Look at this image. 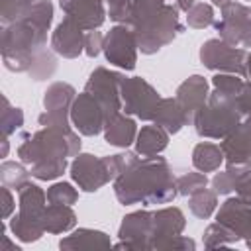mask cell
<instances>
[{
	"mask_svg": "<svg viewBox=\"0 0 251 251\" xmlns=\"http://www.w3.org/2000/svg\"><path fill=\"white\" fill-rule=\"evenodd\" d=\"M114 196L122 206L169 204L178 194L176 176L165 157H139L135 165L112 180Z\"/></svg>",
	"mask_w": 251,
	"mask_h": 251,
	"instance_id": "obj_1",
	"label": "cell"
},
{
	"mask_svg": "<svg viewBox=\"0 0 251 251\" xmlns=\"http://www.w3.org/2000/svg\"><path fill=\"white\" fill-rule=\"evenodd\" d=\"M178 8L165 0H131L129 25L137 39V49L143 55H153L182 33Z\"/></svg>",
	"mask_w": 251,
	"mask_h": 251,
	"instance_id": "obj_2",
	"label": "cell"
},
{
	"mask_svg": "<svg viewBox=\"0 0 251 251\" xmlns=\"http://www.w3.org/2000/svg\"><path fill=\"white\" fill-rule=\"evenodd\" d=\"M82 141L73 126H41L35 133H22L18 157L24 165L31 167L43 161H61L76 157Z\"/></svg>",
	"mask_w": 251,
	"mask_h": 251,
	"instance_id": "obj_3",
	"label": "cell"
},
{
	"mask_svg": "<svg viewBox=\"0 0 251 251\" xmlns=\"http://www.w3.org/2000/svg\"><path fill=\"white\" fill-rule=\"evenodd\" d=\"M47 31L35 24L20 18L8 25H2L0 53L2 63L12 73H29L35 55L45 49Z\"/></svg>",
	"mask_w": 251,
	"mask_h": 251,
	"instance_id": "obj_4",
	"label": "cell"
},
{
	"mask_svg": "<svg viewBox=\"0 0 251 251\" xmlns=\"http://www.w3.org/2000/svg\"><path fill=\"white\" fill-rule=\"evenodd\" d=\"M47 208V192L35 182L27 180L18 188V214H12L8 227L16 239L24 243H33L41 239L43 226L41 218Z\"/></svg>",
	"mask_w": 251,
	"mask_h": 251,
	"instance_id": "obj_5",
	"label": "cell"
},
{
	"mask_svg": "<svg viewBox=\"0 0 251 251\" xmlns=\"http://www.w3.org/2000/svg\"><path fill=\"white\" fill-rule=\"evenodd\" d=\"M241 120L235 98L212 88L206 106L196 114L192 126L204 139H224L241 124Z\"/></svg>",
	"mask_w": 251,
	"mask_h": 251,
	"instance_id": "obj_6",
	"label": "cell"
},
{
	"mask_svg": "<svg viewBox=\"0 0 251 251\" xmlns=\"http://www.w3.org/2000/svg\"><path fill=\"white\" fill-rule=\"evenodd\" d=\"M120 94H122V112L135 116L143 122H153L155 110L163 98L157 92V88L141 76H124Z\"/></svg>",
	"mask_w": 251,
	"mask_h": 251,
	"instance_id": "obj_7",
	"label": "cell"
},
{
	"mask_svg": "<svg viewBox=\"0 0 251 251\" xmlns=\"http://www.w3.org/2000/svg\"><path fill=\"white\" fill-rule=\"evenodd\" d=\"M245 59H247V51L243 47L229 45L220 37L208 39L200 47V63L216 73L245 76Z\"/></svg>",
	"mask_w": 251,
	"mask_h": 251,
	"instance_id": "obj_8",
	"label": "cell"
},
{
	"mask_svg": "<svg viewBox=\"0 0 251 251\" xmlns=\"http://www.w3.org/2000/svg\"><path fill=\"white\" fill-rule=\"evenodd\" d=\"M126 75L118 73V71H110L106 67H96L90 75L88 80L84 84V90L88 94H92L98 104L104 110L106 120H110L112 116L122 112V94H120V86Z\"/></svg>",
	"mask_w": 251,
	"mask_h": 251,
	"instance_id": "obj_9",
	"label": "cell"
},
{
	"mask_svg": "<svg viewBox=\"0 0 251 251\" xmlns=\"http://www.w3.org/2000/svg\"><path fill=\"white\" fill-rule=\"evenodd\" d=\"M220 12V20L214 22L220 39L235 47H251V6L231 2Z\"/></svg>",
	"mask_w": 251,
	"mask_h": 251,
	"instance_id": "obj_10",
	"label": "cell"
},
{
	"mask_svg": "<svg viewBox=\"0 0 251 251\" xmlns=\"http://www.w3.org/2000/svg\"><path fill=\"white\" fill-rule=\"evenodd\" d=\"M137 39L129 25L116 24L104 35V57L110 65L122 71H133L137 65Z\"/></svg>",
	"mask_w": 251,
	"mask_h": 251,
	"instance_id": "obj_11",
	"label": "cell"
},
{
	"mask_svg": "<svg viewBox=\"0 0 251 251\" xmlns=\"http://www.w3.org/2000/svg\"><path fill=\"white\" fill-rule=\"evenodd\" d=\"M76 98L73 84L57 80L51 82L43 92V112L39 114V126H73L71 124V106Z\"/></svg>",
	"mask_w": 251,
	"mask_h": 251,
	"instance_id": "obj_12",
	"label": "cell"
},
{
	"mask_svg": "<svg viewBox=\"0 0 251 251\" xmlns=\"http://www.w3.org/2000/svg\"><path fill=\"white\" fill-rule=\"evenodd\" d=\"M220 147L224 151L226 171L241 176L251 171V126L241 122L231 133L220 139Z\"/></svg>",
	"mask_w": 251,
	"mask_h": 251,
	"instance_id": "obj_13",
	"label": "cell"
},
{
	"mask_svg": "<svg viewBox=\"0 0 251 251\" xmlns=\"http://www.w3.org/2000/svg\"><path fill=\"white\" fill-rule=\"evenodd\" d=\"M71 178L84 192H96L112 180V175L106 167L104 157H96L92 153H78L71 165Z\"/></svg>",
	"mask_w": 251,
	"mask_h": 251,
	"instance_id": "obj_14",
	"label": "cell"
},
{
	"mask_svg": "<svg viewBox=\"0 0 251 251\" xmlns=\"http://www.w3.org/2000/svg\"><path fill=\"white\" fill-rule=\"evenodd\" d=\"M151 224L153 212L135 210L122 218L118 227L120 241L114 245L116 249H151Z\"/></svg>",
	"mask_w": 251,
	"mask_h": 251,
	"instance_id": "obj_15",
	"label": "cell"
},
{
	"mask_svg": "<svg viewBox=\"0 0 251 251\" xmlns=\"http://www.w3.org/2000/svg\"><path fill=\"white\" fill-rule=\"evenodd\" d=\"M71 124L80 135L86 137H94L100 131H104V124H106L104 110L98 104V100L86 90L76 94L71 106Z\"/></svg>",
	"mask_w": 251,
	"mask_h": 251,
	"instance_id": "obj_16",
	"label": "cell"
},
{
	"mask_svg": "<svg viewBox=\"0 0 251 251\" xmlns=\"http://www.w3.org/2000/svg\"><path fill=\"white\" fill-rule=\"evenodd\" d=\"M208 96H210V84L202 75H190L176 86L175 98L182 108L188 126H192L196 114L206 106Z\"/></svg>",
	"mask_w": 251,
	"mask_h": 251,
	"instance_id": "obj_17",
	"label": "cell"
},
{
	"mask_svg": "<svg viewBox=\"0 0 251 251\" xmlns=\"http://www.w3.org/2000/svg\"><path fill=\"white\" fill-rule=\"evenodd\" d=\"M59 6L65 12V18L75 22L84 31L102 27L108 16L104 0H59Z\"/></svg>",
	"mask_w": 251,
	"mask_h": 251,
	"instance_id": "obj_18",
	"label": "cell"
},
{
	"mask_svg": "<svg viewBox=\"0 0 251 251\" xmlns=\"http://www.w3.org/2000/svg\"><path fill=\"white\" fill-rule=\"evenodd\" d=\"M216 222L227 226L239 237V241L251 239V204L239 196L227 198L224 204H220L216 210Z\"/></svg>",
	"mask_w": 251,
	"mask_h": 251,
	"instance_id": "obj_19",
	"label": "cell"
},
{
	"mask_svg": "<svg viewBox=\"0 0 251 251\" xmlns=\"http://www.w3.org/2000/svg\"><path fill=\"white\" fill-rule=\"evenodd\" d=\"M84 29L65 18L51 33V49L63 59H76L84 51Z\"/></svg>",
	"mask_w": 251,
	"mask_h": 251,
	"instance_id": "obj_20",
	"label": "cell"
},
{
	"mask_svg": "<svg viewBox=\"0 0 251 251\" xmlns=\"http://www.w3.org/2000/svg\"><path fill=\"white\" fill-rule=\"evenodd\" d=\"M184 226H186V218L180 208L176 206L157 208L153 212V224H151V249H155L159 241L182 233Z\"/></svg>",
	"mask_w": 251,
	"mask_h": 251,
	"instance_id": "obj_21",
	"label": "cell"
},
{
	"mask_svg": "<svg viewBox=\"0 0 251 251\" xmlns=\"http://www.w3.org/2000/svg\"><path fill=\"white\" fill-rule=\"evenodd\" d=\"M137 131L139 129H137L135 120L126 112H120V114L112 116L110 120H106V124H104V141L108 145L127 149L131 143H135Z\"/></svg>",
	"mask_w": 251,
	"mask_h": 251,
	"instance_id": "obj_22",
	"label": "cell"
},
{
	"mask_svg": "<svg viewBox=\"0 0 251 251\" xmlns=\"http://www.w3.org/2000/svg\"><path fill=\"white\" fill-rule=\"evenodd\" d=\"M61 249H104L112 247V239L106 231L92 229V227H78L73 229L69 235L59 239Z\"/></svg>",
	"mask_w": 251,
	"mask_h": 251,
	"instance_id": "obj_23",
	"label": "cell"
},
{
	"mask_svg": "<svg viewBox=\"0 0 251 251\" xmlns=\"http://www.w3.org/2000/svg\"><path fill=\"white\" fill-rule=\"evenodd\" d=\"M41 226L45 233H67L73 231L76 226V214L73 210V206H65V204H49L43 212L41 218Z\"/></svg>",
	"mask_w": 251,
	"mask_h": 251,
	"instance_id": "obj_24",
	"label": "cell"
},
{
	"mask_svg": "<svg viewBox=\"0 0 251 251\" xmlns=\"http://www.w3.org/2000/svg\"><path fill=\"white\" fill-rule=\"evenodd\" d=\"M153 124L161 126L169 135H175L178 133L186 124V116L182 112V108L178 106L176 98H161L157 110H155V116H153Z\"/></svg>",
	"mask_w": 251,
	"mask_h": 251,
	"instance_id": "obj_25",
	"label": "cell"
},
{
	"mask_svg": "<svg viewBox=\"0 0 251 251\" xmlns=\"http://www.w3.org/2000/svg\"><path fill=\"white\" fill-rule=\"evenodd\" d=\"M169 133L157 126V124H151V126H143L139 131H137V137H135V151L141 155V157H151V155H159L167 149L169 145Z\"/></svg>",
	"mask_w": 251,
	"mask_h": 251,
	"instance_id": "obj_26",
	"label": "cell"
},
{
	"mask_svg": "<svg viewBox=\"0 0 251 251\" xmlns=\"http://www.w3.org/2000/svg\"><path fill=\"white\" fill-rule=\"evenodd\" d=\"M224 165V151L218 143L200 141L192 149V167L200 173H214Z\"/></svg>",
	"mask_w": 251,
	"mask_h": 251,
	"instance_id": "obj_27",
	"label": "cell"
},
{
	"mask_svg": "<svg viewBox=\"0 0 251 251\" xmlns=\"http://www.w3.org/2000/svg\"><path fill=\"white\" fill-rule=\"evenodd\" d=\"M202 241H204L206 249H220V247H231L233 243L239 241V237L227 226H224L220 222H214L204 229Z\"/></svg>",
	"mask_w": 251,
	"mask_h": 251,
	"instance_id": "obj_28",
	"label": "cell"
},
{
	"mask_svg": "<svg viewBox=\"0 0 251 251\" xmlns=\"http://www.w3.org/2000/svg\"><path fill=\"white\" fill-rule=\"evenodd\" d=\"M188 208L196 218L208 220L218 210V194L210 188H202L188 196Z\"/></svg>",
	"mask_w": 251,
	"mask_h": 251,
	"instance_id": "obj_29",
	"label": "cell"
},
{
	"mask_svg": "<svg viewBox=\"0 0 251 251\" xmlns=\"http://www.w3.org/2000/svg\"><path fill=\"white\" fill-rule=\"evenodd\" d=\"M31 173L27 169V165H24L22 161H2L0 165V180H2V186H8V188H18L22 184H25L29 180Z\"/></svg>",
	"mask_w": 251,
	"mask_h": 251,
	"instance_id": "obj_30",
	"label": "cell"
},
{
	"mask_svg": "<svg viewBox=\"0 0 251 251\" xmlns=\"http://www.w3.org/2000/svg\"><path fill=\"white\" fill-rule=\"evenodd\" d=\"M2 104H4V108H2V116H0V129H2V137H10L18 129H22L24 112H22V108L10 106L6 96H2Z\"/></svg>",
	"mask_w": 251,
	"mask_h": 251,
	"instance_id": "obj_31",
	"label": "cell"
},
{
	"mask_svg": "<svg viewBox=\"0 0 251 251\" xmlns=\"http://www.w3.org/2000/svg\"><path fill=\"white\" fill-rule=\"evenodd\" d=\"M214 22H216L214 6L208 2H196L186 12V25L192 29H204L208 25H214Z\"/></svg>",
	"mask_w": 251,
	"mask_h": 251,
	"instance_id": "obj_32",
	"label": "cell"
},
{
	"mask_svg": "<svg viewBox=\"0 0 251 251\" xmlns=\"http://www.w3.org/2000/svg\"><path fill=\"white\" fill-rule=\"evenodd\" d=\"M55 69H57L55 55L51 51H47V49H41L35 55V59H33V65L29 69V75H31L33 80H45V78H51L53 76Z\"/></svg>",
	"mask_w": 251,
	"mask_h": 251,
	"instance_id": "obj_33",
	"label": "cell"
},
{
	"mask_svg": "<svg viewBox=\"0 0 251 251\" xmlns=\"http://www.w3.org/2000/svg\"><path fill=\"white\" fill-rule=\"evenodd\" d=\"M69 167V159H61V161H43V163H35L29 167V173L33 178L37 180H55L59 178Z\"/></svg>",
	"mask_w": 251,
	"mask_h": 251,
	"instance_id": "obj_34",
	"label": "cell"
},
{
	"mask_svg": "<svg viewBox=\"0 0 251 251\" xmlns=\"http://www.w3.org/2000/svg\"><path fill=\"white\" fill-rule=\"evenodd\" d=\"M210 184L206 173H200V171H190V173H184L180 176H176V190L180 196H190L202 188H206Z\"/></svg>",
	"mask_w": 251,
	"mask_h": 251,
	"instance_id": "obj_35",
	"label": "cell"
},
{
	"mask_svg": "<svg viewBox=\"0 0 251 251\" xmlns=\"http://www.w3.org/2000/svg\"><path fill=\"white\" fill-rule=\"evenodd\" d=\"M139 153L133 149V151H129V149H126V151H122V153H116V155H106L104 157V161H106V167H108V171H110V175H112V180L118 176V175H122L124 171H127L131 165H135L137 161H139Z\"/></svg>",
	"mask_w": 251,
	"mask_h": 251,
	"instance_id": "obj_36",
	"label": "cell"
},
{
	"mask_svg": "<svg viewBox=\"0 0 251 251\" xmlns=\"http://www.w3.org/2000/svg\"><path fill=\"white\" fill-rule=\"evenodd\" d=\"M78 200V192L71 182H53L47 188V202L49 204H65V206H73Z\"/></svg>",
	"mask_w": 251,
	"mask_h": 251,
	"instance_id": "obj_37",
	"label": "cell"
},
{
	"mask_svg": "<svg viewBox=\"0 0 251 251\" xmlns=\"http://www.w3.org/2000/svg\"><path fill=\"white\" fill-rule=\"evenodd\" d=\"M169 249H173V251H194L196 249V241L186 237V235H182V233H178V235H173V237H167V239L159 241L153 251H169Z\"/></svg>",
	"mask_w": 251,
	"mask_h": 251,
	"instance_id": "obj_38",
	"label": "cell"
},
{
	"mask_svg": "<svg viewBox=\"0 0 251 251\" xmlns=\"http://www.w3.org/2000/svg\"><path fill=\"white\" fill-rule=\"evenodd\" d=\"M237 178H239V176H235L233 173H229V171H222V173H216V175L212 176L210 184H212V190H214L216 194L227 196L229 192L235 190V182H237Z\"/></svg>",
	"mask_w": 251,
	"mask_h": 251,
	"instance_id": "obj_39",
	"label": "cell"
},
{
	"mask_svg": "<svg viewBox=\"0 0 251 251\" xmlns=\"http://www.w3.org/2000/svg\"><path fill=\"white\" fill-rule=\"evenodd\" d=\"M108 2V16L116 24H127L131 14V0H106Z\"/></svg>",
	"mask_w": 251,
	"mask_h": 251,
	"instance_id": "obj_40",
	"label": "cell"
},
{
	"mask_svg": "<svg viewBox=\"0 0 251 251\" xmlns=\"http://www.w3.org/2000/svg\"><path fill=\"white\" fill-rule=\"evenodd\" d=\"M102 49H104V35L98 29L86 31L84 33V53H86V57L94 59L102 53Z\"/></svg>",
	"mask_w": 251,
	"mask_h": 251,
	"instance_id": "obj_41",
	"label": "cell"
},
{
	"mask_svg": "<svg viewBox=\"0 0 251 251\" xmlns=\"http://www.w3.org/2000/svg\"><path fill=\"white\" fill-rule=\"evenodd\" d=\"M235 104H237V110H239V114H241L243 120L245 118H251V82L249 80H245L241 92L235 98Z\"/></svg>",
	"mask_w": 251,
	"mask_h": 251,
	"instance_id": "obj_42",
	"label": "cell"
},
{
	"mask_svg": "<svg viewBox=\"0 0 251 251\" xmlns=\"http://www.w3.org/2000/svg\"><path fill=\"white\" fill-rule=\"evenodd\" d=\"M235 196H239L241 200L251 204V171L243 173L237 178V182H235Z\"/></svg>",
	"mask_w": 251,
	"mask_h": 251,
	"instance_id": "obj_43",
	"label": "cell"
},
{
	"mask_svg": "<svg viewBox=\"0 0 251 251\" xmlns=\"http://www.w3.org/2000/svg\"><path fill=\"white\" fill-rule=\"evenodd\" d=\"M16 210V200L12 196V188L8 186H2V218L4 220H10L12 214Z\"/></svg>",
	"mask_w": 251,
	"mask_h": 251,
	"instance_id": "obj_44",
	"label": "cell"
},
{
	"mask_svg": "<svg viewBox=\"0 0 251 251\" xmlns=\"http://www.w3.org/2000/svg\"><path fill=\"white\" fill-rule=\"evenodd\" d=\"M194 4H196V0H176V4H175V6L186 14V12H188V10H190Z\"/></svg>",
	"mask_w": 251,
	"mask_h": 251,
	"instance_id": "obj_45",
	"label": "cell"
},
{
	"mask_svg": "<svg viewBox=\"0 0 251 251\" xmlns=\"http://www.w3.org/2000/svg\"><path fill=\"white\" fill-rule=\"evenodd\" d=\"M2 241H4V249H6V251H22L16 243H12V241H10V237H8V235H4V237H2Z\"/></svg>",
	"mask_w": 251,
	"mask_h": 251,
	"instance_id": "obj_46",
	"label": "cell"
},
{
	"mask_svg": "<svg viewBox=\"0 0 251 251\" xmlns=\"http://www.w3.org/2000/svg\"><path fill=\"white\" fill-rule=\"evenodd\" d=\"M245 78L251 82V51H247V59H245Z\"/></svg>",
	"mask_w": 251,
	"mask_h": 251,
	"instance_id": "obj_47",
	"label": "cell"
},
{
	"mask_svg": "<svg viewBox=\"0 0 251 251\" xmlns=\"http://www.w3.org/2000/svg\"><path fill=\"white\" fill-rule=\"evenodd\" d=\"M231 2H233V0H210V4H212V6H216V8H220V10H222V8H226V6H227V4H231Z\"/></svg>",
	"mask_w": 251,
	"mask_h": 251,
	"instance_id": "obj_48",
	"label": "cell"
},
{
	"mask_svg": "<svg viewBox=\"0 0 251 251\" xmlns=\"http://www.w3.org/2000/svg\"><path fill=\"white\" fill-rule=\"evenodd\" d=\"M8 149H10L8 137H2V159H6V157H8Z\"/></svg>",
	"mask_w": 251,
	"mask_h": 251,
	"instance_id": "obj_49",
	"label": "cell"
},
{
	"mask_svg": "<svg viewBox=\"0 0 251 251\" xmlns=\"http://www.w3.org/2000/svg\"><path fill=\"white\" fill-rule=\"evenodd\" d=\"M245 245H247V247L251 249V239H247V241H245Z\"/></svg>",
	"mask_w": 251,
	"mask_h": 251,
	"instance_id": "obj_50",
	"label": "cell"
},
{
	"mask_svg": "<svg viewBox=\"0 0 251 251\" xmlns=\"http://www.w3.org/2000/svg\"><path fill=\"white\" fill-rule=\"evenodd\" d=\"M245 2H251V0H245Z\"/></svg>",
	"mask_w": 251,
	"mask_h": 251,
	"instance_id": "obj_51",
	"label": "cell"
}]
</instances>
